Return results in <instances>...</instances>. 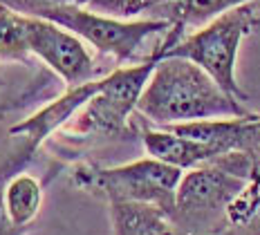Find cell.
<instances>
[{
    "mask_svg": "<svg viewBox=\"0 0 260 235\" xmlns=\"http://www.w3.org/2000/svg\"><path fill=\"white\" fill-rule=\"evenodd\" d=\"M137 112L159 128L249 114L242 101L222 90L200 65L180 56H164L157 63Z\"/></svg>",
    "mask_w": 260,
    "mask_h": 235,
    "instance_id": "cell-1",
    "label": "cell"
},
{
    "mask_svg": "<svg viewBox=\"0 0 260 235\" xmlns=\"http://www.w3.org/2000/svg\"><path fill=\"white\" fill-rule=\"evenodd\" d=\"M186 29L180 25H173L166 38L144 58L142 63L130 68H117L115 72L101 79L96 94L74 114V121L65 125L68 132L74 135H119L128 128L130 114L137 110V103L142 99L146 85L153 76L157 63L166 56L175 43H180Z\"/></svg>",
    "mask_w": 260,
    "mask_h": 235,
    "instance_id": "cell-2",
    "label": "cell"
},
{
    "mask_svg": "<svg viewBox=\"0 0 260 235\" xmlns=\"http://www.w3.org/2000/svg\"><path fill=\"white\" fill-rule=\"evenodd\" d=\"M258 23V3L242 5L213 18L193 34L184 36L166 52V56L193 61L224 92H229L238 101H245V92L236 83V58L242 38Z\"/></svg>",
    "mask_w": 260,
    "mask_h": 235,
    "instance_id": "cell-3",
    "label": "cell"
},
{
    "mask_svg": "<svg viewBox=\"0 0 260 235\" xmlns=\"http://www.w3.org/2000/svg\"><path fill=\"white\" fill-rule=\"evenodd\" d=\"M182 177V168L148 157V159H139L117 168L81 166L74 173L72 182L83 190L104 195L108 202L153 204L173 217L177 186H180Z\"/></svg>",
    "mask_w": 260,
    "mask_h": 235,
    "instance_id": "cell-4",
    "label": "cell"
},
{
    "mask_svg": "<svg viewBox=\"0 0 260 235\" xmlns=\"http://www.w3.org/2000/svg\"><path fill=\"white\" fill-rule=\"evenodd\" d=\"M251 179L242 177L222 161L188 171L177 186L173 220L184 233L220 235L229 226L226 211Z\"/></svg>",
    "mask_w": 260,
    "mask_h": 235,
    "instance_id": "cell-5",
    "label": "cell"
},
{
    "mask_svg": "<svg viewBox=\"0 0 260 235\" xmlns=\"http://www.w3.org/2000/svg\"><path fill=\"white\" fill-rule=\"evenodd\" d=\"M39 18L52 20V23L65 27L79 36L81 41H88L94 50L112 56L117 63L130 61L142 47L146 38L169 31L173 23L166 18L153 20H123L115 16H106L92 12L85 7H58L41 14Z\"/></svg>",
    "mask_w": 260,
    "mask_h": 235,
    "instance_id": "cell-6",
    "label": "cell"
},
{
    "mask_svg": "<svg viewBox=\"0 0 260 235\" xmlns=\"http://www.w3.org/2000/svg\"><path fill=\"white\" fill-rule=\"evenodd\" d=\"M29 47L68 87L96 81V65L79 36L45 18L29 16Z\"/></svg>",
    "mask_w": 260,
    "mask_h": 235,
    "instance_id": "cell-7",
    "label": "cell"
},
{
    "mask_svg": "<svg viewBox=\"0 0 260 235\" xmlns=\"http://www.w3.org/2000/svg\"><path fill=\"white\" fill-rule=\"evenodd\" d=\"M99 85H101V79L77 85V87H68V92H65L63 96L47 103L45 108H41V110L36 114H31L29 119L12 125L9 135L23 139V144L31 152H36L47 137H52L58 128H65V125L72 121L74 114L96 94Z\"/></svg>",
    "mask_w": 260,
    "mask_h": 235,
    "instance_id": "cell-8",
    "label": "cell"
},
{
    "mask_svg": "<svg viewBox=\"0 0 260 235\" xmlns=\"http://www.w3.org/2000/svg\"><path fill=\"white\" fill-rule=\"evenodd\" d=\"M142 141L150 157L171 163L175 168H182V171H193V168L207 166V163H213L218 159V155L207 144L195 141L191 137L175 135L166 128L142 130Z\"/></svg>",
    "mask_w": 260,
    "mask_h": 235,
    "instance_id": "cell-9",
    "label": "cell"
},
{
    "mask_svg": "<svg viewBox=\"0 0 260 235\" xmlns=\"http://www.w3.org/2000/svg\"><path fill=\"white\" fill-rule=\"evenodd\" d=\"M115 235H186L166 211L142 202H110Z\"/></svg>",
    "mask_w": 260,
    "mask_h": 235,
    "instance_id": "cell-10",
    "label": "cell"
},
{
    "mask_svg": "<svg viewBox=\"0 0 260 235\" xmlns=\"http://www.w3.org/2000/svg\"><path fill=\"white\" fill-rule=\"evenodd\" d=\"M43 204V186L31 175H14L5 186V209L16 226L27 228L39 215Z\"/></svg>",
    "mask_w": 260,
    "mask_h": 235,
    "instance_id": "cell-11",
    "label": "cell"
},
{
    "mask_svg": "<svg viewBox=\"0 0 260 235\" xmlns=\"http://www.w3.org/2000/svg\"><path fill=\"white\" fill-rule=\"evenodd\" d=\"M249 3H260V0H175V3L166 5V9H169L166 20L184 27V29L186 27L200 29L218 16Z\"/></svg>",
    "mask_w": 260,
    "mask_h": 235,
    "instance_id": "cell-12",
    "label": "cell"
},
{
    "mask_svg": "<svg viewBox=\"0 0 260 235\" xmlns=\"http://www.w3.org/2000/svg\"><path fill=\"white\" fill-rule=\"evenodd\" d=\"M29 54V16L0 5V63H25Z\"/></svg>",
    "mask_w": 260,
    "mask_h": 235,
    "instance_id": "cell-13",
    "label": "cell"
},
{
    "mask_svg": "<svg viewBox=\"0 0 260 235\" xmlns=\"http://www.w3.org/2000/svg\"><path fill=\"white\" fill-rule=\"evenodd\" d=\"M12 139L16 141V146L12 150L3 152V157H0V235H23L27 231V228L16 226L9 220L7 209H5V186H7V182L14 177V173L18 168H23L31 159L34 152L23 144V139H18V137H12Z\"/></svg>",
    "mask_w": 260,
    "mask_h": 235,
    "instance_id": "cell-14",
    "label": "cell"
},
{
    "mask_svg": "<svg viewBox=\"0 0 260 235\" xmlns=\"http://www.w3.org/2000/svg\"><path fill=\"white\" fill-rule=\"evenodd\" d=\"M171 3H175V0H92L88 9L106 16H115V18H128V16H137L146 9L166 7Z\"/></svg>",
    "mask_w": 260,
    "mask_h": 235,
    "instance_id": "cell-15",
    "label": "cell"
},
{
    "mask_svg": "<svg viewBox=\"0 0 260 235\" xmlns=\"http://www.w3.org/2000/svg\"><path fill=\"white\" fill-rule=\"evenodd\" d=\"M92 0H0V5L12 7L14 12L39 18L41 14L58 7H88Z\"/></svg>",
    "mask_w": 260,
    "mask_h": 235,
    "instance_id": "cell-16",
    "label": "cell"
}]
</instances>
